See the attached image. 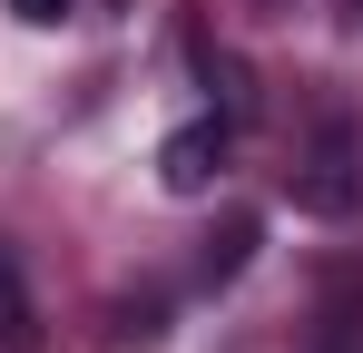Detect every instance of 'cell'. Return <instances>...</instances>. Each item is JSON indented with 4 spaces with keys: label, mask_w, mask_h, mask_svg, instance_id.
Segmentation results:
<instances>
[{
    "label": "cell",
    "mask_w": 363,
    "mask_h": 353,
    "mask_svg": "<svg viewBox=\"0 0 363 353\" xmlns=\"http://www.w3.org/2000/svg\"><path fill=\"white\" fill-rule=\"evenodd\" d=\"M216 167H226V118H196V128H177V138L157 147V176H167L177 196H196Z\"/></svg>",
    "instance_id": "6da1fadb"
},
{
    "label": "cell",
    "mask_w": 363,
    "mask_h": 353,
    "mask_svg": "<svg viewBox=\"0 0 363 353\" xmlns=\"http://www.w3.org/2000/svg\"><path fill=\"white\" fill-rule=\"evenodd\" d=\"M40 344V324H30V285H20V265L0 255V353H30Z\"/></svg>",
    "instance_id": "3957f363"
},
{
    "label": "cell",
    "mask_w": 363,
    "mask_h": 353,
    "mask_svg": "<svg viewBox=\"0 0 363 353\" xmlns=\"http://www.w3.org/2000/svg\"><path fill=\"white\" fill-rule=\"evenodd\" d=\"M10 10H20V20H40V30H50V20H60L69 0H10Z\"/></svg>",
    "instance_id": "5b68a950"
},
{
    "label": "cell",
    "mask_w": 363,
    "mask_h": 353,
    "mask_svg": "<svg viewBox=\"0 0 363 353\" xmlns=\"http://www.w3.org/2000/svg\"><path fill=\"white\" fill-rule=\"evenodd\" d=\"M245 255H255V216H226V235H206V275H216V285L245 275Z\"/></svg>",
    "instance_id": "277c9868"
},
{
    "label": "cell",
    "mask_w": 363,
    "mask_h": 353,
    "mask_svg": "<svg viewBox=\"0 0 363 353\" xmlns=\"http://www.w3.org/2000/svg\"><path fill=\"white\" fill-rule=\"evenodd\" d=\"M354 196H363V186H354V157H344V147H324V157L295 176V206H304V216H354Z\"/></svg>",
    "instance_id": "7a4b0ae2"
}]
</instances>
